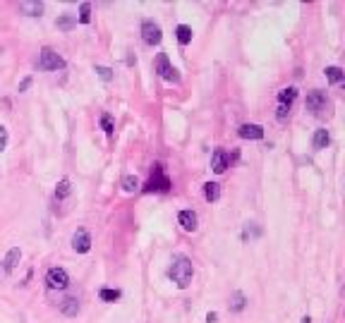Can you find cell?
Here are the masks:
<instances>
[{"label":"cell","mask_w":345,"mask_h":323,"mask_svg":"<svg viewBox=\"0 0 345 323\" xmlns=\"http://www.w3.org/2000/svg\"><path fill=\"white\" fill-rule=\"evenodd\" d=\"M192 276H194L192 261H189L187 256H182V254L172 256L170 268H168V278H170L172 283L178 285L180 290H185V287H189V283H192Z\"/></svg>","instance_id":"cell-1"},{"label":"cell","mask_w":345,"mask_h":323,"mask_svg":"<svg viewBox=\"0 0 345 323\" xmlns=\"http://www.w3.org/2000/svg\"><path fill=\"white\" fill-rule=\"evenodd\" d=\"M305 105H307V111L312 113V115H316V118H324V115H329L331 101H329V96L324 94V91L314 89V91H309V94H307Z\"/></svg>","instance_id":"cell-2"},{"label":"cell","mask_w":345,"mask_h":323,"mask_svg":"<svg viewBox=\"0 0 345 323\" xmlns=\"http://www.w3.org/2000/svg\"><path fill=\"white\" fill-rule=\"evenodd\" d=\"M36 65H39V70L43 72H58V70H65V60L55 50H51V48H43L39 53V60H36Z\"/></svg>","instance_id":"cell-3"},{"label":"cell","mask_w":345,"mask_h":323,"mask_svg":"<svg viewBox=\"0 0 345 323\" xmlns=\"http://www.w3.org/2000/svg\"><path fill=\"white\" fill-rule=\"evenodd\" d=\"M170 190V177L163 173V168L154 166V175H151V180L146 182V187H144V192H168Z\"/></svg>","instance_id":"cell-4"},{"label":"cell","mask_w":345,"mask_h":323,"mask_svg":"<svg viewBox=\"0 0 345 323\" xmlns=\"http://www.w3.org/2000/svg\"><path fill=\"white\" fill-rule=\"evenodd\" d=\"M46 283L51 290H67V285H70V276H67V271L65 268H51L46 273Z\"/></svg>","instance_id":"cell-5"},{"label":"cell","mask_w":345,"mask_h":323,"mask_svg":"<svg viewBox=\"0 0 345 323\" xmlns=\"http://www.w3.org/2000/svg\"><path fill=\"white\" fill-rule=\"evenodd\" d=\"M141 39L146 46H158L161 39H163V34H161V26H158L154 19H146V22L141 24Z\"/></svg>","instance_id":"cell-6"},{"label":"cell","mask_w":345,"mask_h":323,"mask_svg":"<svg viewBox=\"0 0 345 323\" xmlns=\"http://www.w3.org/2000/svg\"><path fill=\"white\" fill-rule=\"evenodd\" d=\"M156 70H158V74H161L165 82H180V74H178V70L170 65V60H168L165 53H161V56L156 58Z\"/></svg>","instance_id":"cell-7"},{"label":"cell","mask_w":345,"mask_h":323,"mask_svg":"<svg viewBox=\"0 0 345 323\" xmlns=\"http://www.w3.org/2000/svg\"><path fill=\"white\" fill-rule=\"evenodd\" d=\"M226 168H230V156H228L226 149H216L211 156V170L216 175L226 173Z\"/></svg>","instance_id":"cell-8"},{"label":"cell","mask_w":345,"mask_h":323,"mask_svg":"<svg viewBox=\"0 0 345 323\" xmlns=\"http://www.w3.org/2000/svg\"><path fill=\"white\" fill-rule=\"evenodd\" d=\"M72 249L77 254H86L91 249V237H89L86 230H77V232L72 235Z\"/></svg>","instance_id":"cell-9"},{"label":"cell","mask_w":345,"mask_h":323,"mask_svg":"<svg viewBox=\"0 0 345 323\" xmlns=\"http://www.w3.org/2000/svg\"><path fill=\"white\" fill-rule=\"evenodd\" d=\"M19 259H22V249H19V247H12V249L3 256V261H0V268H3L5 273H10V271H15V268H17Z\"/></svg>","instance_id":"cell-10"},{"label":"cell","mask_w":345,"mask_h":323,"mask_svg":"<svg viewBox=\"0 0 345 323\" xmlns=\"http://www.w3.org/2000/svg\"><path fill=\"white\" fill-rule=\"evenodd\" d=\"M178 221H180L185 232H194L196 230V213L194 211H180L178 213Z\"/></svg>","instance_id":"cell-11"},{"label":"cell","mask_w":345,"mask_h":323,"mask_svg":"<svg viewBox=\"0 0 345 323\" xmlns=\"http://www.w3.org/2000/svg\"><path fill=\"white\" fill-rule=\"evenodd\" d=\"M237 134H240L242 139H261V137H264V127L250 125V122H247V125H242L240 129H237Z\"/></svg>","instance_id":"cell-12"},{"label":"cell","mask_w":345,"mask_h":323,"mask_svg":"<svg viewBox=\"0 0 345 323\" xmlns=\"http://www.w3.org/2000/svg\"><path fill=\"white\" fill-rule=\"evenodd\" d=\"M298 98V89L295 87H285L278 91V105H285V108H290L292 103Z\"/></svg>","instance_id":"cell-13"},{"label":"cell","mask_w":345,"mask_h":323,"mask_svg":"<svg viewBox=\"0 0 345 323\" xmlns=\"http://www.w3.org/2000/svg\"><path fill=\"white\" fill-rule=\"evenodd\" d=\"M60 311H63L65 316H77L79 300H77V297H67V300H63V302H60Z\"/></svg>","instance_id":"cell-14"},{"label":"cell","mask_w":345,"mask_h":323,"mask_svg":"<svg viewBox=\"0 0 345 323\" xmlns=\"http://www.w3.org/2000/svg\"><path fill=\"white\" fill-rule=\"evenodd\" d=\"M19 12L29 17H41L43 12V3H19Z\"/></svg>","instance_id":"cell-15"},{"label":"cell","mask_w":345,"mask_h":323,"mask_svg":"<svg viewBox=\"0 0 345 323\" xmlns=\"http://www.w3.org/2000/svg\"><path fill=\"white\" fill-rule=\"evenodd\" d=\"M204 199L206 201H218L220 199V184L218 182H206L204 184Z\"/></svg>","instance_id":"cell-16"},{"label":"cell","mask_w":345,"mask_h":323,"mask_svg":"<svg viewBox=\"0 0 345 323\" xmlns=\"http://www.w3.org/2000/svg\"><path fill=\"white\" fill-rule=\"evenodd\" d=\"M175 36H178V43H180V46H187L194 34H192V26H187V24H180V26L175 29Z\"/></svg>","instance_id":"cell-17"},{"label":"cell","mask_w":345,"mask_h":323,"mask_svg":"<svg viewBox=\"0 0 345 323\" xmlns=\"http://www.w3.org/2000/svg\"><path fill=\"white\" fill-rule=\"evenodd\" d=\"M70 194H72V182L67 177H63V180L58 182V187H55V199L60 201V199H67Z\"/></svg>","instance_id":"cell-18"},{"label":"cell","mask_w":345,"mask_h":323,"mask_svg":"<svg viewBox=\"0 0 345 323\" xmlns=\"http://www.w3.org/2000/svg\"><path fill=\"white\" fill-rule=\"evenodd\" d=\"M329 144H331L329 129H316V132H314V149H326Z\"/></svg>","instance_id":"cell-19"},{"label":"cell","mask_w":345,"mask_h":323,"mask_svg":"<svg viewBox=\"0 0 345 323\" xmlns=\"http://www.w3.org/2000/svg\"><path fill=\"white\" fill-rule=\"evenodd\" d=\"M55 26L63 29V32H70L72 26H77V17L75 15H60L58 19H55Z\"/></svg>","instance_id":"cell-20"},{"label":"cell","mask_w":345,"mask_h":323,"mask_svg":"<svg viewBox=\"0 0 345 323\" xmlns=\"http://www.w3.org/2000/svg\"><path fill=\"white\" fill-rule=\"evenodd\" d=\"M326 79H329L331 84H340V82H343V70H340V67H336V65H333V67H326Z\"/></svg>","instance_id":"cell-21"},{"label":"cell","mask_w":345,"mask_h":323,"mask_svg":"<svg viewBox=\"0 0 345 323\" xmlns=\"http://www.w3.org/2000/svg\"><path fill=\"white\" fill-rule=\"evenodd\" d=\"M261 235V228H259L257 223H247L242 230V239H257Z\"/></svg>","instance_id":"cell-22"},{"label":"cell","mask_w":345,"mask_h":323,"mask_svg":"<svg viewBox=\"0 0 345 323\" xmlns=\"http://www.w3.org/2000/svg\"><path fill=\"white\" fill-rule=\"evenodd\" d=\"M77 22H82V24H89V22H91V3H82Z\"/></svg>","instance_id":"cell-23"},{"label":"cell","mask_w":345,"mask_h":323,"mask_svg":"<svg viewBox=\"0 0 345 323\" xmlns=\"http://www.w3.org/2000/svg\"><path fill=\"white\" fill-rule=\"evenodd\" d=\"M122 190L125 192H137L139 190V180H137L134 175H125V177H122Z\"/></svg>","instance_id":"cell-24"},{"label":"cell","mask_w":345,"mask_h":323,"mask_svg":"<svg viewBox=\"0 0 345 323\" xmlns=\"http://www.w3.org/2000/svg\"><path fill=\"white\" fill-rule=\"evenodd\" d=\"M98 297H101L103 302H118V300H120V290H110V287H103V290L98 292Z\"/></svg>","instance_id":"cell-25"},{"label":"cell","mask_w":345,"mask_h":323,"mask_svg":"<svg viewBox=\"0 0 345 323\" xmlns=\"http://www.w3.org/2000/svg\"><path fill=\"white\" fill-rule=\"evenodd\" d=\"M230 309H233V311H242V309H244V294H242V292H235V294H233Z\"/></svg>","instance_id":"cell-26"},{"label":"cell","mask_w":345,"mask_h":323,"mask_svg":"<svg viewBox=\"0 0 345 323\" xmlns=\"http://www.w3.org/2000/svg\"><path fill=\"white\" fill-rule=\"evenodd\" d=\"M101 127H103V132L106 134H113V129H115V127H113V118H110L108 113L101 115Z\"/></svg>","instance_id":"cell-27"},{"label":"cell","mask_w":345,"mask_h":323,"mask_svg":"<svg viewBox=\"0 0 345 323\" xmlns=\"http://www.w3.org/2000/svg\"><path fill=\"white\" fill-rule=\"evenodd\" d=\"M96 74H98L103 82H110V79H113V70H110V67H103V65L96 67Z\"/></svg>","instance_id":"cell-28"},{"label":"cell","mask_w":345,"mask_h":323,"mask_svg":"<svg viewBox=\"0 0 345 323\" xmlns=\"http://www.w3.org/2000/svg\"><path fill=\"white\" fill-rule=\"evenodd\" d=\"M5 146H8V129L0 125V153L5 151Z\"/></svg>","instance_id":"cell-29"},{"label":"cell","mask_w":345,"mask_h":323,"mask_svg":"<svg viewBox=\"0 0 345 323\" xmlns=\"http://www.w3.org/2000/svg\"><path fill=\"white\" fill-rule=\"evenodd\" d=\"M288 113H290V108H285V105H278V111H276V118L281 120H288Z\"/></svg>","instance_id":"cell-30"},{"label":"cell","mask_w":345,"mask_h":323,"mask_svg":"<svg viewBox=\"0 0 345 323\" xmlns=\"http://www.w3.org/2000/svg\"><path fill=\"white\" fill-rule=\"evenodd\" d=\"M206 323H218V314H216V311H209V314H206Z\"/></svg>","instance_id":"cell-31"},{"label":"cell","mask_w":345,"mask_h":323,"mask_svg":"<svg viewBox=\"0 0 345 323\" xmlns=\"http://www.w3.org/2000/svg\"><path fill=\"white\" fill-rule=\"evenodd\" d=\"M32 87V77H27V79H22V84H19V91H27V89Z\"/></svg>","instance_id":"cell-32"},{"label":"cell","mask_w":345,"mask_h":323,"mask_svg":"<svg viewBox=\"0 0 345 323\" xmlns=\"http://www.w3.org/2000/svg\"><path fill=\"white\" fill-rule=\"evenodd\" d=\"M302 323H312V318H309V316H305V318H302Z\"/></svg>","instance_id":"cell-33"}]
</instances>
